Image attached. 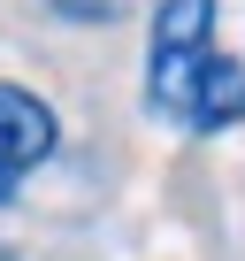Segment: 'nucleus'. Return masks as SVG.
<instances>
[{
  "label": "nucleus",
  "instance_id": "f257e3e1",
  "mask_svg": "<svg viewBox=\"0 0 245 261\" xmlns=\"http://www.w3.org/2000/svg\"><path fill=\"white\" fill-rule=\"evenodd\" d=\"M215 54H222L215 46V0H161L154 31H146V115L192 130Z\"/></svg>",
  "mask_w": 245,
  "mask_h": 261
},
{
  "label": "nucleus",
  "instance_id": "39448f33",
  "mask_svg": "<svg viewBox=\"0 0 245 261\" xmlns=\"http://www.w3.org/2000/svg\"><path fill=\"white\" fill-rule=\"evenodd\" d=\"M0 261H16V253H8V246H0Z\"/></svg>",
  "mask_w": 245,
  "mask_h": 261
},
{
  "label": "nucleus",
  "instance_id": "f03ea898",
  "mask_svg": "<svg viewBox=\"0 0 245 261\" xmlns=\"http://www.w3.org/2000/svg\"><path fill=\"white\" fill-rule=\"evenodd\" d=\"M62 146V115L31 85H0V200H16L23 177Z\"/></svg>",
  "mask_w": 245,
  "mask_h": 261
},
{
  "label": "nucleus",
  "instance_id": "20e7f679",
  "mask_svg": "<svg viewBox=\"0 0 245 261\" xmlns=\"http://www.w3.org/2000/svg\"><path fill=\"white\" fill-rule=\"evenodd\" d=\"M46 8H54L62 23H122L138 0H46Z\"/></svg>",
  "mask_w": 245,
  "mask_h": 261
},
{
  "label": "nucleus",
  "instance_id": "7ed1b4c3",
  "mask_svg": "<svg viewBox=\"0 0 245 261\" xmlns=\"http://www.w3.org/2000/svg\"><path fill=\"white\" fill-rule=\"evenodd\" d=\"M245 123V62L237 54H215L207 85H199V115H192V139H215V130H237Z\"/></svg>",
  "mask_w": 245,
  "mask_h": 261
}]
</instances>
